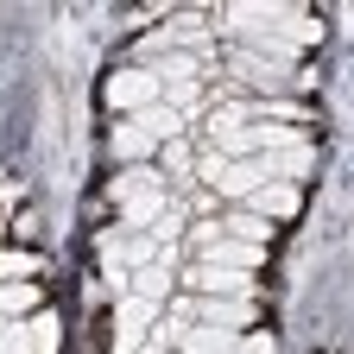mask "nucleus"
Returning a JSON list of instances; mask_svg holds the SVG:
<instances>
[{
    "instance_id": "obj_1",
    "label": "nucleus",
    "mask_w": 354,
    "mask_h": 354,
    "mask_svg": "<svg viewBox=\"0 0 354 354\" xmlns=\"http://www.w3.org/2000/svg\"><path fill=\"white\" fill-rule=\"evenodd\" d=\"M196 177H203V184H209L215 196H228V203H247V196L266 184V165H259V158H215V152H209Z\"/></svg>"
},
{
    "instance_id": "obj_2",
    "label": "nucleus",
    "mask_w": 354,
    "mask_h": 354,
    "mask_svg": "<svg viewBox=\"0 0 354 354\" xmlns=\"http://www.w3.org/2000/svg\"><path fill=\"white\" fill-rule=\"evenodd\" d=\"M184 285H190L196 297H241V304L259 291V285H253V272H228V266H203V259L190 266V279H184Z\"/></svg>"
},
{
    "instance_id": "obj_3",
    "label": "nucleus",
    "mask_w": 354,
    "mask_h": 354,
    "mask_svg": "<svg viewBox=\"0 0 354 354\" xmlns=\"http://www.w3.org/2000/svg\"><path fill=\"white\" fill-rule=\"evenodd\" d=\"M108 102L133 120V114H146L152 102H158V82H152V70H114L108 76Z\"/></svg>"
},
{
    "instance_id": "obj_4",
    "label": "nucleus",
    "mask_w": 354,
    "mask_h": 354,
    "mask_svg": "<svg viewBox=\"0 0 354 354\" xmlns=\"http://www.w3.org/2000/svg\"><path fill=\"white\" fill-rule=\"evenodd\" d=\"M259 165H266V184H297V177H310L317 152L304 140V146H285V152H259Z\"/></svg>"
},
{
    "instance_id": "obj_5",
    "label": "nucleus",
    "mask_w": 354,
    "mask_h": 354,
    "mask_svg": "<svg viewBox=\"0 0 354 354\" xmlns=\"http://www.w3.org/2000/svg\"><path fill=\"white\" fill-rule=\"evenodd\" d=\"M259 259H266V247H247V241H228V234H215L203 247V266H228V272H259Z\"/></svg>"
},
{
    "instance_id": "obj_6",
    "label": "nucleus",
    "mask_w": 354,
    "mask_h": 354,
    "mask_svg": "<svg viewBox=\"0 0 354 354\" xmlns=\"http://www.w3.org/2000/svg\"><path fill=\"white\" fill-rule=\"evenodd\" d=\"M297 203H304L297 184H259V190L247 196V209H253L259 221H285V215H297Z\"/></svg>"
},
{
    "instance_id": "obj_7",
    "label": "nucleus",
    "mask_w": 354,
    "mask_h": 354,
    "mask_svg": "<svg viewBox=\"0 0 354 354\" xmlns=\"http://www.w3.org/2000/svg\"><path fill=\"white\" fill-rule=\"evenodd\" d=\"M196 323H209V329H247L253 323V310L241 304V297H196Z\"/></svg>"
},
{
    "instance_id": "obj_8",
    "label": "nucleus",
    "mask_w": 354,
    "mask_h": 354,
    "mask_svg": "<svg viewBox=\"0 0 354 354\" xmlns=\"http://www.w3.org/2000/svg\"><path fill=\"white\" fill-rule=\"evenodd\" d=\"M171 209V196L165 190H140V196H120V215H127V234H140V228H152V221Z\"/></svg>"
},
{
    "instance_id": "obj_9",
    "label": "nucleus",
    "mask_w": 354,
    "mask_h": 354,
    "mask_svg": "<svg viewBox=\"0 0 354 354\" xmlns=\"http://www.w3.org/2000/svg\"><path fill=\"white\" fill-rule=\"evenodd\" d=\"M133 120H140V133H146L152 146H158V140H165V146H171V140H184V114L165 108V102H152L146 114H133Z\"/></svg>"
},
{
    "instance_id": "obj_10",
    "label": "nucleus",
    "mask_w": 354,
    "mask_h": 354,
    "mask_svg": "<svg viewBox=\"0 0 354 354\" xmlns=\"http://www.w3.org/2000/svg\"><path fill=\"white\" fill-rule=\"evenodd\" d=\"M171 285H177L171 266H140V272L127 279V291H133V297H146V304H165V297H171Z\"/></svg>"
},
{
    "instance_id": "obj_11",
    "label": "nucleus",
    "mask_w": 354,
    "mask_h": 354,
    "mask_svg": "<svg viewBox=\"0 0 354 354\" xmlns=\"http://www.w3.org/2000/svg\"><path fill=\"white\" fill-rule=\"evenodd\" d=\"M285 19H291L285 7H228V13H221L228 32H259V26H285Z\"/></svg>"
},
{
    "instance_id": "obj_12",
    "label": "nucleus",
    "mask_w": 354,
    "mask_h": 354,
    "mask_svg": "<svg viewBox=\"0 0 354 354\" xmlns=\"http://www.w3.org/2000/svg\"><path fill=\"white\" fill-rule=\"evenodd\" d=\"M108 146H114V158H120V165H146V152H152V140L140 133V120H120Z\"/></svg>"
},
{
    "instance_id": "obj_13",
    "label": "nucleus",
    "mask_w": 354,
    "mask_h": 354,
    "mask_svg": "<svg viewBox=\"0 0 354 354\" xmlns=\"http://www.w3.org/2000/svg\"><path fill=\"white\" fill-rule=\"evenodd\" d=\"M38 285H0V317L7 323H26V317H38Z\"/></svg>"
},
{
    "instance_id": "obj_14",
    "label": "nucleus",
    "mask_w": 354,
    "mask_h": 354,
    "mask_svg": "<svg viewBox=\"0 0 354 354\" xmlns=\"http://www.w3.org/2000/svg\"><path fill=\"white\" fill-rule=\"evenodd\" d=\"M215 228H221V234H228V241H247V247H259L266 234H272V221H259L253 209H234L228 221H215Z\"/></svg>"
},
{
    "instance_id": "obj_15",
    "label": "nucleus",
    "mask_w": 354,
    "mask_h": 354,
    "mask_svg": "<svg viewBox=\"0 0 354 354\" xmlns=\"http://www.w3.org/2000/svg\"><path fill=\"white\" fill-rule=\"evenodd\" d=\"M234 70H241V76H247L253 88H266V95H279V88L291 82L285 70H272V64H259V57H247V51H234Z\"/></svg>"
},
{
    "instance_id": "obj_16",
    "label": "nucleus",
    "mask_w": 354,
    "mask_h": 354,
    "mask_svg": "<svg viewBox=\"0 0 354 354\" xmlns=\"http://www.w3.org/2000/svg\"><path fill=\"white\" fill-rule=\"evenodd\" d=\"M140 190H165V171H152V165H127L120 184H114V203H120V196H140Z\"/></svg>"
},
{
    "instance_id": "obj_17",
    "label": "nucleus",
    "mask_w": 354,
    "mask_h": 354,
    "mask_svg": "<svg viewBox=\"0 0 354 354\" xmlns=\"http://www.w3.org/2000/svg\"><path fill=\"white\" fill-rule=\"evenodd\" d=\"M26 342H32V354H57L64 329H57V317H51V310H38V317L26 323Z\"/></svg>"
},
{
    "instance_id": "obj_18",
    "label": "nucleus",
    "mask_w": 354,
    "mask_h": 354,
    "mask_svg": "<svg viewBox=\"0 0 354 354\" xmlns=\"http://www.w3.org/2000/svg\"><path fill=\"white\" fill-rule=\"evenodd\" d=\"M177 234H184V203H171V209L152 221V234H146V241H158V247H177Z\"/></svg>"
},
{
    "instance_id": "obj_19",
    "label": "nucleus",
    "mask_w": 354,
    "mask_h": 354,
    "mask_svg": "<svg viewBox=\"0 0 354 354\" xmlns=\"http://www.w3.org/2000/svg\"><path fill=\"white\" fill-rule=\"evenodd\" d=\"M0 279H38V253H0Z\"/></svg>"
},
{
    "instance_id": "obj_20",
    "label": "nucleus",
    "mask_w": 354,
    "mask_h": 354,
    "mask_svg": "<svg viewBox=\"0 0 354 354\" xmlns=\"http://www.w3.org/2000/svg\"><path fill=\"white\" fill-rule=\"evenodd\" d=\"M228 354H279V342H272V335H259V329H247V335H234Z\"/></svg>"
},
{
    "instance_id": "obj_21",
    "label": "nucleus",
    "mask_w": 354,
    "mask_h": 354,
    "mask_svg": "<svg viewBox=\"0 0 354 354\" xmlns=\"http://www.w3.org/2000/svg\"><path fill=\"white\" fill-rule=\"evenodd\" d=\"M165 171L177 177V190H184V171H190V146H184V140H171V146H165Z\"/></svg>"
},
{
    "instance_id": "obj_22",
    "label": "nucleus",
    "mask_w": 354,
    "mask_h": 354,
    "mask_svg": "<svg viewBox=\"0 0 354 354\" xmlns=\"http://www.w3.org/2000/svg\"><path fill=\"white\" fill-rule=\"evenodd\" d=\"M133 354H165V342H152V335H146V342H140V348H133Z\"/></svg>"
}]
</instances>
